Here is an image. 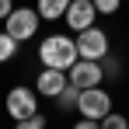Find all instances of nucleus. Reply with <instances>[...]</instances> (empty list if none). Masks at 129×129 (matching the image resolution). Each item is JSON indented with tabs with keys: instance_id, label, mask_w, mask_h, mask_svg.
I'll return each mask as SVG.
<instances>
[{
	"instance_id": "1",
	"label": "nucleus",
	"mask_w": 129,
	"mask_h": 129,
	"mask_svg": "<svg viewBox=\"0 0 129 129\" xmlns=\"http://www.w3.org/2000/svg\"><path fill=\"white\" fill-rule=\"evenodd\" d=\"M39 59H42L45 66H56V70H70V66L80 59L77 39H66V35H49V39H42Z\"/></svg>"
},
{
	"instance_id": "2",
	"label": "nucleus",
	"mask_w": 129,
	"mask_h": 129,
	"mask_svg": "<svg viewBox=\"0 0 129 129\" xmlns=\"http://www.w3.org/2000/svg\"><path fill=\"white\" fill-rule=\"evenodd\" d=\"M39 11H31V7H14L11 14H7V35L11 39H18V42H24V39H31L35 31H39Z\"/></svg>"
},
{
	"instance_id": "3",
	"label": "nucleus",
	"mask_w": 129,
	"mask_h": 129,
	"mask_svg": "<svg viewBox=\"0 0 129 129\" xmlns=\"http://www.w3.org/2000/svg\"><path fill=\"white\" fill-rule=\"evenodd\" d=\"M7 115H11L14 122L39 115V98H35V91H31V87H11V94H7Z\"/></svg>"
},
{
	"instance_id": "4",
	"label": "nucleus",
	"mask_w": 129,
	"mask_h": 129,
	"mask_svg": "<svg viewBox=\"0 0 129 129\" xmlns=\"http://www.w3.org/2000/svg\"><path fill=\"white\" fill-rule=\"evenodd\" d=\"M77 52H80V59H105L108 56V35L101 28H84V31H77Z\"/></svg>"
},
{
	"instance_id": "5",
	"label": "nucleus",
	"mask_w": 129,
	"mask_h": 129,
	"mask_svg": "<svg viewBox=\"0 0 129 129\" xmlns=\"http://www.w3.org/2000/svg\"><path fill=\"white\" fill-rule=\"evenodd\" d=\"M101 80H105V70H101L98 59H77V63L70 66V84H77L80 91L101 87Z\"/></svg>"
},
{
	"instance_id": "6",
	"label": "nucleus",
	"mask_w": 129,
	"mask_h": 129,
	"mask_svg": "<svg viewBox=\"0 0 129 129\" xmlns=\"http://www.w3.org/2000/svg\"><path fill=\"white\" fill-rule=\"evenodd\" d=\"M77 108H80L84 119H98L101 122L108 112H112V98H108L101 87H87V91H80V105Z\"/></svg>"
},
{
	"instance_id": "7",
	"label": "nucleus",
	"mask_w": 129,
	"mask_h": 129,
	"mask_svg": "<svg viewBox=\"0 0 129 129\" xmlns=\"http://www.w3.org/2000/svg\"><path fill=\"white\" fill-rule=\"evenodd\" d=\"M94 14H98L94 0H73V4L66 7V24H70L73 31H84V28L94 24Z\"/></svg>"
},
{
	"instance_id": "8",
	"label": "nucleus",
	"mask_w": 129,
	"mask_h": 129,
	"mask_svg": "<svg viewBox=\"0 0 129 129\" xmlns=\"http://www.w3.org/2000/svg\"><path fill=\"white\" fill-rule=\"evenodd\" d=\"M70 84V77H66V70H56V66H45L42 73H39V94H49V98H56L63 87Z\"/></svg>"
},
{
	"instance_id": "9",
	"label": "nucleus",
	"mask_w": 129,
	"mask_h": 129,
	"mask_svg": "<svg viewBox=\"0 0 129 129\" xmlns=\"http://www.w3.org/2000/svg\"><path fill=\"white\" fill-rule=\"evenodd\" d=\"M73 0H39V14L45 21H56V18H66V7Z\"/></svg>"
},
{
	"instance_id": "10",
	"label": "nucleus",
	"mask_w": 129,
	"mask_h": 129,
	"mask_svg": "<svg viewBox=\"0 0 129 129\" xmlns=\"http://www.w3.org/2000/svg\"><path fill=\"white\" fill-rule=\"evenodd\" d=\"M56 105L63 108V112H70V108H77V105H80V87H77V84H66L63 91L56 94Z\"/></svg>"
},
{
	"instance_id": "11",
	"label": "nucleus",
	"mask_w": 129,
	"mask_h": 129,
	"mask_svg": "<svg viewBox=\"0 0 129 129\" xmlns=\"http://www.w3.org/2000/svg\"><path fill=\"white\" fill-rule=\"evenodd\" d=\"M14 52H18V39H11L7 31H0V63L14 59Z\"/></svg>"
},
{
	"instance_id": "12",
	"label": "nucleus",
	"mask_w": 129,
	"mask_h": 129,
	"mask_svg": "<svg viewBox=\"0 0 129 129\" xmlns=\"http://www.w3.org/2000/svg\"><path fill=\"white\" fill-rule=\"evenodd\" d=\"M101 129H129V119L115 115V112H108L105 119H101Z\"/></svg>"
},
{
	"instance_id": "13",
	"label": "nucleus",
	"mask_w": 129,
	"mask_h": 129,
	"mask_svg": "<svg viewBox=\"0 0 129 129\" xmlns=\"http://www.w3.org/2000/svg\"><path fill=\"white\" fill-rule=\"evenodd\" d=\"M14 129H45V119L42 115H31V119H21Z\"/></svg>"
},
{
	"instance_id": "14",
	"label": "nucleus",
	"mask_w": 129,
	"mask_h": 129,
	"mask_svg": "<svg viewBox=\"0 0 129 129\" xmlns=\"http://www.w3.org/2000/svg\"><path fill=\"white\" fill-rule=\"evenodd\" d=\"M98 63H101V70H105V77H119V59L105 56V59H98Z\"/></svg>"
},
{
	"instance_id": "15",
	"label": "nucleus",
	"mask_w": 129,
	"mask_h": 129,
	"mask_svg": "<svg viewBox=\"0 0 129 129\" xmlns=\"http://www.w3.org/2000/svg\"><path fill=\"white\" fill-rule=\"evenodd\" d=\"M94 7H98V14H115L119 11V0H94Z\"/></svg>"
},
{
	"instance_id": "16",
	"label": "nucleus",
	"mask_w": 129,
	"mask_h": 129,
	"mask_svg": "<svg viewBox=\"0 0 129 129\" xmlns=\"http://www.w3.org/2000/svg\"><path fill=\"white\" fill-rule=\"evenodd\" d=\"M73 129H101V122L98 119H84V122H77Z\"/></svg>"
},
{
	"instance_id": "17",
	"label": "nucleus",
	"mask_w": 129,
	"mask_h": 129,
	"mask_svg": "<svg viewBox=\"0 0 129 129\" xmlns=\"http://www.w3.org/2000/svg\"><path fill=\"white\" fill-rule=\"evenodd\" d=\"M14 7H11V0H0V21H7V14H11Z\"/></svg>"
}]
</instances>
